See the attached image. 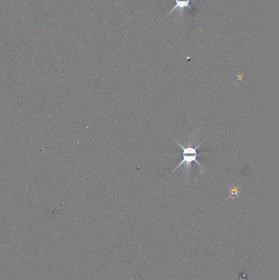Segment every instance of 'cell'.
Masks as SVG:
<instances>
[{"label": "cell", "mask_w": 279, "mask_h": 280, "mask_svg": "<svg viewBox=\"0 0 279 280\" xmlns=\"http://www.w3.org/2000/svg\"><path fill=\"white\" fill-rule=\"evenodd\" d=\"M175 141L177 143L178 145L180 146V148H181L182 150H183V160H182L181 162H180V164L178 165L177 167L175 168L174 171H176L178 168H180V166L182 165L185 164L186 165V167H190L191 164H192V162H195L196 163H198L200 167L201 168L203 169V166H202V164L198 162V160H197V157H198V153H197V150H198V148H199L200 146L202 145V143H204V141L201 143V144H198L197 147H192V146H188V147H184V146L182 145L180 143L177 141V140H175Z\"/></svg>", "instance_id": "1"}, {"label": "cell", "mask_w": 279, "mask_h": 280, "mask_svg": "<svg viewBox=\"0 0 279 280\" xmlns=\"http://www.w3.org/2000/svg\"><path fill=\"white\" fill-rule=\"evenodd\" d=\"M173 1H175V7L170 10V12L166 15V16H168L169 15L172 13L173 11H175V10H183L184 8H189V9L193 10V7H191V0H173Z\"/></svg>", "instance_id": "2"}]
</instances>
